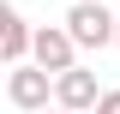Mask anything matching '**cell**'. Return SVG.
Instances as JSON below:
<instances>
[{
	"instance_id": "6",
	"label": "cell",
	"mask_w": 120,
	"mask_h": 114,
	"mask_svg": "<svg viewBox=\"0 0 120 114\" xmlns=\"http://www.w3.org/2000/svg\"><path fill=\"white\" fill-rule=\"evenodd\" d=\"M96 114H120V90H102V102H96Z\"/></svg>"
},
{
	"instance_id": "7",
	"label": "cell",
	"mask_w": 120,
	"mask_h": 114,
	"mask_svg": "<svg viewBox=\"0 0 120 114\" xmlns=\"http://www.w3.org/2000/svg\"><path fill=\"white\" fill-rule=\"evenodd\" d=\"M84 6H108V0H84Z\"/></svg>"
},
{
	"instance_id": "2",
	"label": "cell",
	"mask_w": 120,
	"mask_h": 114,
	"mask_svg": "<svg viewBox=\"0 0 120 114\" xmlns=\"http://www.w3.org/2000/svg\"><path fill=\"white\" fill-rule=\"evenodd\" d=\"M30 66H42L48 78H66V72H78V42L66 36V24H42V30H36Z\"/></svg>"
},
{
	"instance_id": "4",
	"label": "cell",
	"mask_w": 120,
	"mask_h": 114,
	"mask_svg": "<svg viewBox=\"0 0 120 114\" xmlns=\"http://www.w3.org/2000/svg\"><path fill=\"white\" fill-rule=\"evenodd\" d=\"M30 48H36V30L24 24V12L18 6H0V60H6V72L30 66Z\"/></svg>"
},
{
	"instance_id": "5",
	"label": "cell",
	"mask_w": 120,
	"mask_h": 114,
	"mask_svg": "<svg viewBox=\"0 0 120 114\" xmlns=\"http://www.w3.org/2000/svg\"><path fill=\"white\" fill-rule=\"evenodd\" d=\"M96 102H102V84H96L90 66L54 78V108H66V114H96Z\"/></svg>"
},
{
	"instance_id": "1",
	"label": "cell",
	"mask_w": 120,
	"mask_h": 114,
	"mask_svg": "<svg viewBox=\"0 0 120 114\" xmlns=\"http://www.w3.org/2000/svg\"><path fill=\"white\" fill-rule=\"evenodd\" d=\"M66 36L78 42V54H102V48H114V42H120V12L72 0V12H66Z\"/></svg>"
},
{
	"instance_id": "3",
	"label": "cell",
	"mask_w": 120,
	"mask_h": 114,
	"mask_svg": "<svg viewBox=\"0 0 120 114\" xmlns=\"http://www.w3.org/2000/svg\"><path fill=\"white\" fill-rule=\"evenodd\" d=\"M48 96H54V78H48L42 66L6 72V102H12L18 114H48Z\"/></svg>"
},
{
	"instance_id": "8",
	"label": "cell",
	"mask_w": 120,
	"mask_h": 114,
	"mask_svg": "<svg viewBox=\"0 0 120 114\" xmlns=\"http://www.w3.org/2000/svg\"><path fill=\"white\" fill-rule=\"evenodd\" d=\"M48 114H66V108H48Z\"/></svg>"
},
{
	"instance_id": "9",
	"label": "cell",
	"mask_w": 120,
	"mask_h": 114,
	"mask_svg": "<svg viewBox=\"0 0 120 114\" xmlns=\"http://www.w3.org/2000/svg\"><path fill=\"white\" fill-rule=\"evenodd\" d=\"M114 48H120V42H114Z\"/></svg>"
}]
</instances>
